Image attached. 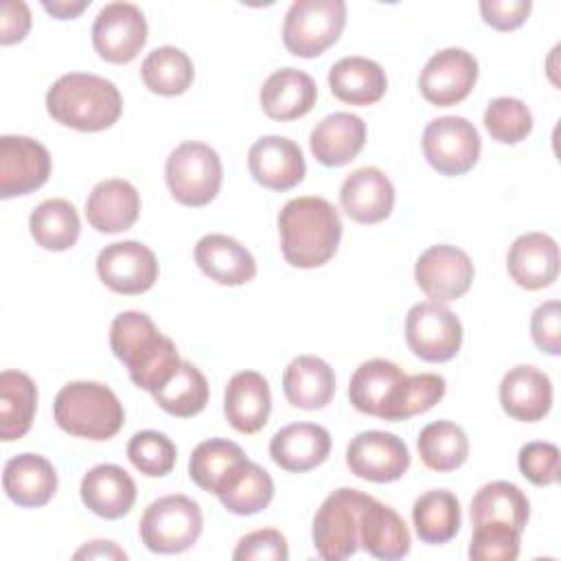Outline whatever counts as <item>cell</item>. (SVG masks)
<instances>
[{
	"label": "cell",
	"instance_id": "obj_1",
	"mask_svg": "<svg viewBox=\"0 0 561 561\" xmlns=\"http://www.w3.org/2000/svg\"><path fill=\"white\" fill-rule=\"evenodd\" d=\"M280 252L300 270L324 265L337 252L342 219L331 202L316 195L289 199L278 213Z\"/></svg>",
	"mask_w": 561,
	"mask_h": 561
},
{
	"label": "cell",
	"instance_id": "obj_2",
	"mask_svg": "<svg viewBox=\"0 0 561 561\" xmlns=\"http://www.w3.org/2000/svg\"><path fill=\"white\" fill-rule=\"evenodd\" d=\"M110 346L129 373V379L147 392L164 386L180 366V355L167 335L142 311H123L112 320Z\"/></svg>",
	"mask_w": 561,
	"mask_h": 561
},
{
	"label": "cell",
	"instance_id": "obj_3",
	"mask_svg": "<svg viewBox=\"0 0 561 561\" xmlns=\"http://www.w3.org/2000/svg\"><path fill=\"white\" fill-rule=\"evenodd\" d=\"M46 112L64 127L77 131H103L121 118L123 96L105 77L68 72L48 88Z\"/></svg>",
	"mask_w": 561,
	"mask_h": 561
},
{
	"label": "cell",
	"instance_id": "obj_4",
	"mask_svg": "<svg viewBox=\"0 0 561 561\" xmlns=\"http://www.w3.org/2000/svg\"><path fill=\"white\" fill-rule=\"evenodd\" d=\"M55 423L70 436L107 440L125 423V410L112 388L99 381H70L53 403Z\"/></svg>",
	"mask_w": 561,
	"mask_h": 561
},
{
	"label": "cell",
	"instance_id": "obj_5",
	"mask_svg": "<svg viewBox=\"0 0 561 561\" xmlns=\"http://www.w3.org/2000/svg\"><path fill=\"white\" fill-rule=\"evenodd\" d=\"M412 375H405L390 359H368L359 364L348 381V399L355 410L383 419L405 421Z\"/></svg>",
	"mask_w": 561,
	"mask_h": 561
},
{
	"label": "cell",
	"instance_id": "obj_6",
	"mask_svg": "<svg viewBox=\"0 0 561 561\" xmlns=\"http://www.w3.org/2000/svg\"><path fill=\"white\" fill-rule=\"evenodd\" d=\"M164 180L175 202L199 208L210 204L224 180L219 153L199 140L178 145L164 164Z\"/></svg>",
	"mask_w": 561,
	"mask_h": 561
},
{
	"label": "cell",
	"instance_id": "obj_7",
	"mask_svg": "<svg viewBox=\"0 0 561 561\" xmlns=\"http://www.w3.org/2000/svg\"><path fill=\"white\" fill-rule=\"evenodd\" d=\"M204 517L195 500L171 493L153 500L140 517V541L158 554H178L195 546L202 535Z\"/></svg>",
	"mask_w": 561,
	"mask_h": 561
},
{
	"label": "cell",
	"instance_id": "obj_8",
	"mask_svg": "<svg viewBox=\"0 0 561 561\" xmlns=\"http://www.w3.org/2000/svg\"><path fill=\"white\" fill-rule=\"evenodd\" d=\"M344 24V0H296L283 22L285 48L296 57H318L340 39Z\"/></svg>",
	"mask_w": 561,
	"mask_h": 561
},
{
	"label": "cell",
	"instance_id": "obj_9",
	"mask_svg": "<svg viewBox=\"0 0 561 561\" xmlns=\"http://www.w3.org/2000/svg\"><path fill=\"white\" fill-rule=\"evenodd\" d=\"M366 493L359 489L342 486L335 489L320 504L311 537L316 552L327 561H342L357 552L359 548V517L366 504Z\"/></svg>",
	"mask_w": 561,
	"mask_h": 561
},
{
	"label": "cell",
	"instance_id": "obj_10",
	"mask_svg": "<svg viewBox=\"0 0 561 561\" xmlns=\"http://www.w3.org/2000/svg\"><path fill=\"white\" fill-rule=\"evenodd\" d=\"M423 153L432 169L454 178L471 171L480 158V134L465 116H440L423 129Z\"/></svg>",
	"mask_w": 561,
	"mask_h": 561
},
{
	"label": "cell",
	"instance_id": "obj_11",
	"mask_svg": "<svg viewBox=\"0 0 561 561\" xmlns=\"http://www.w3.org/2000/svg\"><path fill=\"white\" fill-rule=\"evenodd\" d=\"M405 342L423 362H449L460 351L462 324L458 316L440 302H416L405 316Z\"/></svg>",
	"mask_w": 561,
	"mask_h": 561
},
{
	"label": "cell",
	"instance_id": "obj_12",
	"mask_svg": "<svg viewBox=\"0 0 561 561\" xmlns=\"http://www.w3.org/2000/svg\"><path fill=\"white\" fill-rule=\"evenodd\" d=\"M147 44V20L131 2L105 4L92 24V46L110 64H129Z\"/></svg>",
	"mask_w": 561,
	"mask_h": 561
},
{
	"label": "cell",
	"instance_id": "obj_13",
	"mask_svg": "<svg viewBox=\"0 0 561 561\" xmlns=\"http://www.w3.org/2000/svg\"><path fill=\"white\" fill-rule=\"evenodd\" d=\"M473 274L469 254L447 243L427 248L414 265V278L421 291L440 305L462 298L473 283Z\"/></svg>",
	"mask_w": 561,
	"mask_h": 561
},
{
	"label": "cell",
	"instance_id": "obj_14",
	"mask_svg": "<svg viewBox=\"0 0 561 561\" xmlns=\"http://www.w3.org/2000/svg\"><path fill=\"white\" fill-rule=\"evenodd\" d=\"M346 467L368 482H394L410 467V449L397 434L381 430L359 432L346 447Z\"/></svg>",
	"mask_w": 561,
	"mask_h": 561
},
{
	"label": "cell",
	"instance_id": "obj_15",
	"mask_svg": "<svg viewBox=\"0 0 561 561\" xmlns=\"http://www.w3.org/2000/svg\"><path fill=\"white\" fill-rule=\"evenodd\" d=\"M96 274L114 294L136 296L158 280V259L140 241H116L99 252Z\"/></svg>",
	"mask_w": 561,
	"mask_h": 561
},
{
	"label": "cell",
	"instance_id": "obj_16",
	"mask_svg": "<svg viewBox=\"0 0 561 561\" xmlns=\"http://www.w3.org/2000/svg\"><path fill=\"white\" fill-rule=\"evenodd\" d=\"M478 81V61L465 48L434 53L419 75V90L425 101L449 107L465 101Z\"/></svg>",
	"mask_w": 561,
	"mask_h": 561
},
{
	"label": "cell",
	"instance_id": "obj_17",
	"mask_svg": "<svg viewBox=\"0 0 561 561\" xmlns=\"http://www.w3.org/2000/svg\"><path fill=\"white\" fill-rule=\"evenodd\" d=\"M53 162L48 149L28 136L0 138V197L28 195L46 184Z\"/></svg>",
	"mask_w": 561,
	"mask_h": 561
},
{
	"label": "cell",
	"instance_id": "obj_18",
	"mask_svg": "<svg viewBox=\"0 0 561 561\" xmlns=\"http://www.w3.org/2000/svg\"><path fill=\"white\" fill-rule=\"evenodd\" d=\"M252 178L270 191H289L305 180L302 149L285 136H263L248 151Z\"/></svg>",
	"mask_w": 561,
	"mask_h": 561
},
{
	"label": "cell",
	"instance_id": "obj_19",
	"mask_svg": "<svg viewBox=\"0 0 561 561\" xmlns=\"http://www.w3.org/2000/svg\"><path fill=\"white\" fill-rule=\"evenodd\" d=\"M342 210L357 224H379L394 208V186L377 167H362L348 173L340 186Z\"/></svg>",
	"mask_w": 561,
	"mask_h": 561
},
{
	"label": "cell",
	"instance_id": "obj_20",
	"mask_svg": "<svg viewBox=\"0 0 561 561\" xmlns=\"http://www.w3.org/2000/svg\"><path fill=\"white\" fill-rule=\"evenodd\" d=\"M508 276L524 289L550 287L559 276V245L546 232L519 234L506 254Z\"/></svg>",
	"mask_w": 561,
	"mask_h": 561
},
{
	"label": "cell",
	"instance_id": "obj_21",
	"mask_svg": "<svg viewBox=\"0 0 561 561\" xmlns=\"http://www.w3.org/2000/svg\"><path fill=\"white\" fill-rule=\"evenodd\" d=\"M502 410L522 423L543 419L552 408V381L535 366L519 364L500 381Z\"/></svg>",
	"mask_w": 561,
	"mask_h": 561
},
{
	"label": "cell",
	"instance_id": "obj_22",
	"mask_svg": "<svg viewBox=\"0 0 561 561\" xmlns=\"http://www.w3.org/2000/svg\"><path fill=\"white\" fill-rule=\"evenodd\" d=\"M272 412L267 379L256 370H241L230 377L224 394V414L232 430L256 434L265 427Z\"/></svg>",
	"mask_w": 561,
	"mask_h": 561
},
{
	"label": "cell",
	"instance_id": "obj_23",
	"mask_svg": "<svg viewBox=\"0 0 561 561\" xmlns=\"http://www.w3.org/2000/svg\"><path fill=\"white\" fill-rule=\"evenodd\" d=\"M140 215V195L136 186L121 178L99 182L85 199L88 224L105 234L129 230Z\"/></svg>",
	"mask_w": 561,
	"mask_h": 561
},
{
	"label": "cell",
	"instance_id": "obj_24",
	"mask_svg": "<svg viewBox=\"0 0 561 561\" xmlns=\"http://www.w3.org/2000/svg\"><path fill=\"white\" fill-rule=\"evenodd\" d=\"M331 454V434L318 423H291L280 427L270 440L272 460L291 473H302L322 465Z\"/></svg>",
	"mask_w": 561,
	"mask_h": 561
},
{
	"label": "cell",
	"instance_id": "obj_25",
	"mask_svg": "<svg viewBox=\"0 0 561 561\" xmlns=\"http://www.w3.org/2000/svg\"><path fill=\"white\" fill-rule=\"evenodd\" d=\"M193 256L199 270L219 285L237 287L256 276V261L250 250L228 234H204L197 241Z\"/></svg>",
	"mask_w": 561,
	"mask_h": 561
},
{
	"label": "cell",
	"instance_id": "obj_26",
	"mask_svg": "<svg viewBox=\"0 0 561 561\" xmlns=\"http://www.w3.org/2000/svg\"><path fill=\"white\" fill-rule=\"evenodd\" d=\"M81 502L94 515L118 519L127 515L136 502V482L118 465H96L81 478Z\"/></svg>",
	"mask_w": 561,
	"mask_h": 561
},
{
	"label": "cell",
	"instance_id": "obj_27",
	"mask_svg": "<svg viewBox=\"0 0 561 561\" xmlns=\"http://www.w3.org/2000/svg\"><path fill=\"white\" fill-rule=\"evenodd\" d=\"M366 123L351 112L324 116L309 136L313 158L324 167H344L364 149Z\"/></svg>",
	"mask_w": 561,
	"mask_h": 561
},
{
	"label": "cell",
	"instance_id": "obj_28",
	"mask_svg": "<svg viewBox=\"0 0 561 561\" xmlns=\"http://www.w3.org/2000/svg\"><path fill=\"white\" fill-rule=\"evenodd\" d=\"M2 486L11 502L24 508H37L53 500L57 491V471L39 454H20L7 460Z\"/></svg>",
	"mask_w": 561,
	"mask_h": 561
},
{
	"label": "cell",
	"instance_id": "obj_29",
	"mask_svg": "<svg viewBox=\"0 0 561 561\" xmlns=\"http://www.w3.org/2000/svg\"><path fill=\"white\" fill-rule=\"evenodd\" d=\"M359 546L377 559L394 561L410 552L412 537L394 508L368 495L359 517Z\"/></svg>",
	"mask_w": 561,
	"mask_h": 561
},
{
	"label": "cell",
	"instance_id": "obj_30",
	"mask_svg": "<svg viewBox=\"0 0 561 561\" xmlns=\"http://www.w3.org/2000/svg\"><path fill=\"white\" fill-rule=\"evenodd\" d=\"M316 99V81L298 68H280L272 72L259 92L263 112L274 121H296L309 114Z\"/></svg>",
	"mask_w": 561,
	"mask_h": 561
},
{
	"label": "cell",
	"instance_id": "obj_31",
	"mask_svg": "<svg viewBox=\"0 0 561 561\" xmlns=\"http://www.w3.org/2000/svg\"><path fill=\"white\" fill-rule=\"evenodd\" d=\"M283 392L294 408L322 410L335 392L333 368L316 355H298L283 373Z\"/></svg>",
	"mask_w": 561,
	"mask_h": 561
},
{
	"label": "cell",
	"instance_id": "obj_32",
	"mask_svg": "<svg viewBox=\"0 0 561 561\" xmlns=\"http://www.w3.org/2000/svg\"><path fill=\"white\" fill-rule=\"evenodd\" d=\"M329 88L335 99L348 105H373L388 88L386 70L368 57H344L329 70Z\"/></svg>",
	"mask_w": 561,
	"mask_h": 561
},
{
	"label": "cell",
	"instance_id": "obj_33",
	"mask_svg": "<svg viewBox=\"0 0 561 561\" xmlns=\"http://www.w3.org/2000/svg\"><path fill=\"white\" fill-rule=\"evenodd\" d=\"M37 412V386L22 370L0 373V438L4 443L22 438Z\"/></svg>",
	"mask_w": 561,
	"mask_h": 561
},
{
	"label": "cell",
	"instance_id": "obj_34",
	"mask_svg": "<svg viewBox=\"0 0 561 561\" xmlns=\"http://www.w3.org/2000/svg\"><path fill=\"white\" fill-rule=\"evenodd\" d=\"M460 502L451 491L432 489L421 493L412 506L414 530L425 543H447L460 530Z\"/></svg>",
	"mask_w": 561,
	"mask_h": 561
},
{
	"label": "cell",
	"instance_id": "obj_35",
	"mask_svg": "<svg viewBox=\"0 0 561 561\" xmlns=\"http://www.w3.org/2000/svg\"><path fill=\"white\" fill-rule=\"evenodd\" d=\"M245 460L248 456L237 443L228 438H208L193 449L188 458V476L202 491L217 495L226 480Z\"/></svg>",
	"mask_w": 561,
	"mask_h": 561
},
{
	"label": "cell",
	"instance_id": "obj_36",
	"mask_svg": "<svg viewBox=\"0 0 561 561\" xmlns=\"http://www.w3.org/2000/svg\"><path fill=\"white\" fill-rule=\"evenodd\" d=\"M28 228L31 237L39 248L50 252H64L77 243L81 221L77 208L68 199L53 197L35 206L28 217Z\"/></svg>",
	"mask_w": 561,
	"mask_h": 561
},
{
	"label": "cell",
	"instance_id": "obj_37",
	"mask_svg": "<svg viewBox=\"0 0 561 561\" xmlns=\"http://www.w3.org/2000/svg\"><path fill=\"white\" fill-rule=\"evenodd\" d=\"M217 497L232 515H254L270 506L274 497V480L261 465L245 460L226 480Z\"/></svg>",
	"mask_w": 561,
	"mask_h": 561
},
{
	"label": "cell",
	"instance_id": "obj_38",
	"mask_svg": "<svg viewBox=\"0 0 561 561\" xmlns=\"http://www.w3.org/2000/svg\"><path fill=\"white\" fill-rule=\"evenodd\" d=\"M530 515L526 493L506 480H495L480 486L471 500V524L506 522L524 533Z\"/></svg>",
	"mask_w": 561,
	"mask_h": 561
},
{
	"label": "cell",
	"instance_id": "obj_39",
	"mask_svg": "<svg viewBox=\"0 0 561 561\" xmlns=\"http://www.w3.org/2000/svg\"><path fill=\"white\" fill-rule=\"evenodd\" d=\"M416 449L427 469L447 473L465 465L469 456V438L460 425L451 421H434L421 430Z\"/></svg>",
	"mask_w": 561,
	"mask_h": 561
},
{
	"label": "cell",
	"instance_id": "obj_40",
	"mask_svg": "<svg viewBox=\"0 0 561 561\" xmlns=\"http://www.w3.org/2000/svg\"><path fill=\"white\" fill-rule=\"evenodd\" d=\"M151 397L167 414L188 419L206 408L208 381L197 366L182 359L171 379L151 392Z\"/></svg>",
	"mask_w": 561,
	"mask_h": 561
},
{
	"label": "cell",
	"instance_id": "obj_41",
	"mask_svg": "<svg viewBox=\"0 0 561 561\" xmlns=\"http://www.w3.org/2000/svg\"><path fill=\"white\" fill-rule=\"evenodd\" d=\"M140 77L151 92L162 96H178L191 88L195 68L184 50L175 46H160L142 59Z\"/></svg>",
	"mask_w": 561,
	"mask_h": 561
},
{
	"label": "cell",
	"instance_id": "obj_42",
	"mask_svg": "<svg viewBox=\"0 0 561 561\" xmlns=\"http://www.w3.org/2000/svg\"><path fill=\"white\" fill-rule=\"evenodd\" d=\"M484 127L493 140L517 145L533 131V112L515 96H497L484 110Z\"/></svg>",
	"mask_w": 561,
	"mask_h": 561
},
{
	"label": "cell",
	"instance_id": "obj_43",
	"mask_svg": "<svg viewBox=\"0 0 561 561\" xmlns=\"http://www.w3.org/2000/svg\"><path fill=\"white\" fill-rule=\"evenodd\" d=\"M127 458L140 473L149 478H162L173 471L178 449L167 434L156 430H142L129 438Z\"/></svg>",
	"mask_w": 561,
	"mask_h": 561
},
{
	"label": "cell",
	"instance_id": "obj_44",
	"mask_svg": "<svg viewBox=\"0 0 561 561\" xmlns=\"http://www.w3.org/2000/svg\"><path fill=\"white\" fill-rule=\"evenodd\" d=\"M522 530L506 522L473 524L469 557L476 561H515L519 557Z\"/></svg>",
	"mask_w": 561,
	"mask_h": 561
},
{
	"label": "cell",
	"instance_id": "obj_45",
	"mask_svg": "<svg viewBox=\"0 0 561 561\" xmlns=\"http://www.w3.org/2000/svg\"><path fill=\"white\" fill-rule=\"evenodd\" d=\"M522 476L535 486H550L559 482V447L546 440L526 443L517 454Z\"/></svg>",
	"mask_w": 561,
	"mask_h": 561
},
{
	"label": "cell",
	"instance_id": "obj_46",
	"mask_svg": "<svg viewBox=\"0 0 561 561\" xmlns=\"http://www.w3.org/2000/svg\"><path fill=\"white\" fill-rule=\"evenodd\" d=\"M232 559L248 561V559H263V561H287L289 546L280 530L276 528H261L252 530L239 539Z\"/></svg>",
	"mask_w": 561,
	"mask_h": 561
},
{
	"label": "cell",
	"instance_id": "obj_47",
	"mask_svg": "<svg viewBox=\"0 0 561 561\" xmlns=\"http://www.w3.org/2000/svg\"><path fill=\"white\" fill-rule=\"evenodd\" d=\"M530 335L539 351L548 355L561 353V307L557 300H546L533 311Z\"/></svg>",
	"mask_w": 561,
	"mask_h": 561
},
{
	"label": "cell",
	"instance_id": "obj_48",
	"mask_svg": "<svg viewBox=\"0 0 561 561\" xmlns=\"http://www.w3.org/2000/svg\"><path fill=\"white\" fill-rule=\"evenodd\" d=\"M530 0H482L480 13L482 20L495 31L519 28L530 15Z\"/></svg>",
	"mask_w": 561,
	"mask_h": 561
},
{
	"label": "cell",
	"instance_id": "obj_49",
	"mask_svg": "<svg viewBox=\"0 0 561 561\" xmlns=\"http://www.w3.org/2000/svg\"><path fill=\"white\" fill-rule=\"evenodd\" d=\"M31 31V11L22 0H4L0 7V44L11 46Z\"/></svg>",
	"mask_w": 561,
	"mask_h": 561
},
{
	"label": "cell",
	"instance_id": "obj_50",
	"mask_svg": "<svg viewBox=\"0 0 561 561\" xmlns=\"http://www.w3.org/2000/svg\"><path fill=\"white\" fill-rule=\"evenodd\" d=\"M75 559H127V552L114 541H90L75 552Z\"/></svg>",
	"mask_w": 561,
	"mask_h": 561
},
{
	"label": "cell",
	"instance_id": "obj_51",
	"mask_svg": "<svg viewBox=\"0 0 561 561\" xmlns=\"http://www.w3.org/2000/svg\"><path fill=\"white\" fill-rule=\"evenodd\" d=\"M42 7H44L46 13H50V15L57 18V20H72V18H77L83 9L90 7V0H70V2H68V0H53V2L44 0Z\"/></svg>",
	"mask_w": 561,
	"mask_h": 561
}]
</instances>
